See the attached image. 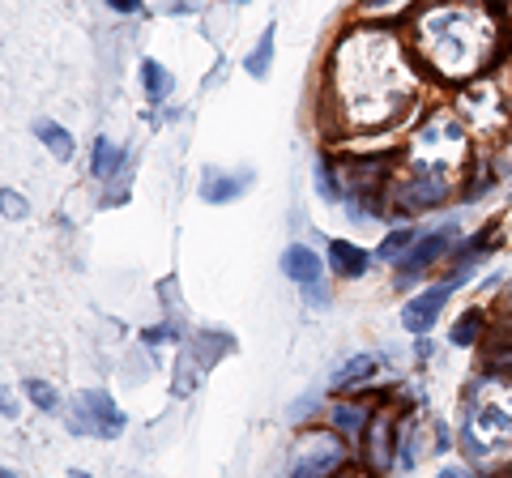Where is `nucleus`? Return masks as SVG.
<instances>
[{
	"label": "nucleus",
	"mask_w": 512,
	"mask_h": 478,
	"mask_svg": "<svg viewBox=\"0 0 512 478\" xmlns=\"http://www.w3.org/2000/svg\"><path fill=\"white\" fill-rule=\"evenodd\" d=\"M495 5H500V9H512V0H495Z\"/></svg>",
	"instance_id": "nucleus-23"
},
{
	"label": "nucleus",
	"mask_w": 512,
	"mask_h": 478,
	"mask_svg": "<svg viewBox=\"0 0 512 478\" xmlns=\"http://www.w3.org/2000/svg\"><path fill=\"white\" fill-rule=\"evenodd\" d=\"M73 478H90V474H82V470H77V474H73Z\"/></svg>",
	"instance_id": "nucleus-25"
},
{
	"label": "nucleus",
	"mask_w": 512,
	"mask_h": 478,
	"mask_svg": "<svg viewBox=\"0 0 512 478\" xmlns=\"http://www.w3.org/2000/svg\"><path fill=\"white\" fill-rule=\"evenodd\" d=\"M410 244H414V231H406V227H402V231H393V235L380 244V257H384V261H393V257H402V252H406Z\"/></svg>",
	"instance_id": "nucleus-18"
},
{
	"label": "nucleus",
	"mask_w": 512,
	"mask_h": 478,
	"mask_svg": "<svg viewBox=\"0 0 512 478\" xmlns=\"http://www.w3.org/2000/svg\"><path fill=\"white\" fill-rule=\"evenodd\" d=\"M107 5L116 9V13H137V9H141V0H107Z\"/></svg>",
	"instance_id": "nucleus-20"
},
{
	"label": "nucleus",
	"mask_w": 512,
	"mask_h": 478,
	"mask_svg": "<svg viewBox=\"0 0 512 478\" xmlns=\"http://www.w3.org/2000/svg\"><path fill=\"white\" fill-rule=\"evenodd\" d=\"M141 82H146L150 103H163L167 94H171V73L158 65V60H141Z\"/></svg>",
	"instance_id": "nucleus-13"
},
{
	"label": "nucleus",
	"mask_w": 512,
	"mask_h": 478,
	"mask_svg": "<svg viewBox=\"0 0 512 478\" xmlns=\"http://www.w3.org/2000/svg\"><path fill=\"white\" fill-rule=\"evenodd\" d=\"M35 133H39V141H43V146H47V150H52V154L60 158V163H69V158H73V137L64 133L56 120H35Z\"/></svg>",
	"instance_id": "nucleus-10"
},
{
	"label": "nucleus",
	"mask_w": 512,
	"mask_h": 478,
	"mask_svg": "<svg viewBox=\"0 0 512 478\" xmlns=\"http://www.w3.org/2000/svg\"><path fill=\"white\" fill-rule=\"evenodd\" d=\"M440 478H457V474H453V470H444V474H440Z\"/></svg>",
	"instance_id": "nucleus-24"
},
{
	"label": "nucleus",
	"mask_w": 512,
	"mask_h": 478,
	"mask_svg": "<svg viewBox=\"0 0 512 478\" xmlns=\"http://www.w3.org/2000/svg\"><path fill=\"white\" fill-rule=\"evenodd\" d=\"M372 372H376V359H372V355H359V359H350L338 376H333V385H338V389H350V385H359V380H367Z\"/></svg>",
	"instance_id": "nucleus-15"
},
{
	"label": "nucleus",
	"mask_w": 512,
	"mask_h": 478,
	"mask_svg": "<svg viewBox=\"0 0 512 478\" xmlns=\"http://www.w3.org/2000/svg\"><path fill=\"white\" fill-rule=\"evenodd\" d=\"M453 235H457L453 227H444V231H431V235H423L419 244L410 248V257H402V274H397V278H402V282H410L414 274H419V269H427L431 261H440L444 252L453 248Z\"/></svg>",
	"instance_id": "nucleus-5"
},
{
	"label": "nucleus",
	"mask_w": 512,
	"mask_h": 478,
	"mask_svg": "<svg viewBox=\"0 0 512 478\" xmlns=\"http://www.w3.org/2000/svg\"><path fill=\"white\" fill-rule=\"evenodd\" d=\"M346 478H350V474H346ZM359 478H363V474H359Z\"/></svg>",
	"instance_id": "nucleus-27"
},
{
	"label": "nucleus",
	"mask_w": 512,
	"mask_h": 478,
	"mask_svg": "<svg viewBox=\"0 0 512 478\" xmlns=\"http://www.w3.org/2000/svg\"><path fill=\"white\" fill-rule=\"evenodd\" d=\"M26 393H30V402H35L39 410H47L52 414L56 406H60V397H56V389H47L43 380H26Z\"/></svg>",
	"instance_id": "nucleus-17"
},
{
	"label": "nucleus",
	"mask_w": 512,
	"mask_h": 478,
	"mask_svg": "<svg viewBox=\"0 0 512 478\" xmlns=\"http://www.w3.org/2000/svg\"><path fill=\"white\" fill-rule=\"evenodd\" d=\"M457 282H444V286H431V291H423L419 299H410V304L402 308V325L410 333H427L431 325L440 321V308L448 304V295H453Z\"/></svg>",
	"instance_id": "nucleus-3"
},
{
	"label": "nucleus",
	"mask_w": 512,
	"mask_h": 478,
	"mask_svg": "<svg viewBox=\"0 0 512 478\" xmlns=\"http://www.w3.org/2000/svg\"><path fill=\"white\" fill-rule=\"evenodd\" d=\"M73 406H77L73 432H86V436H99V440H116L124 432V414L116 410V402H111L103 389L82 393Z\"/></svg>",
	"instance_id": "nucleus-1"
},
{
	"label": "nucleus",
	"mask_w": 512,
	"mask_h": 478,
	"mask_svg": "<svg viewBox=\"0 0 512 478\" xmlns=\"http://www.w3.org/2000/svg\"><path fill=\"white\" fill-rule=\"evenodd\" d=\"M329 419H333V427H338L346 440H363V436H367V427H372V414H367L363 406H350V402L333 406V410H329Z\"/></svg>",
	"instance_id": "nucleus-9"
},
{
	"label": "nucleus",
	"mask_w": 512,
	"mask_h": 478,
	"mask_svg": "<svg viewBox=\"0 0 512 478\" xmlns=\"http://www.w3.org/2000/svg\"><path fill=\"white\" fill-rule=\"evenodd\" d=\"M478 333H483V312H466L453 325V342L457 346H470V342H478Z\"/></svg>",
	"instance_id": "nucleus-16"
},
{
	"label": "nucleus",
	"mask_w": 512,
	"mask_h": 478,
	"mask_svg": "<svg viewBox=\"0 0 512 478\" xmlns=\"http://www.w3.org/2000/svg\"><path fill=\"white\" fill-rule=\"evenodd\" d=\"M363 5H367V9H380V5H389V0H363Z\"/></svg>",
	"instance_id": "nucleus-21"
},
{
	"label": "nucleus",
	"mask_w": 512,
	"mask_h": 478,
	"mask_svg": "<svg viewBox=\"0 0 512 478\" xmlns=\"http://www.w3.org/2000/svg\"><path fill=\"white\" fill-rule=\"evenodd\" d=\"M444 197H448V180L440 171H419L414 180L397 188V205L402 210H427V205H440Z\"/></svg>",
	"instance_id": "nucleus-4"
},
{
	"label": "nucleus",
	"mask_w": 512,
	"mask_h": 478,
	"mask_svg": "<svg viewBox=\"0 0 512 478\" xmlns=\"http://www.w3.org/2000/svg\"><path fill=\"white\" fill-rule=\"evenodd\" d=\"M338 466H342V444L316 432V436H303L299 457L291 461V474L286 478H329Z\"/></svg>",
	"instance_id": "nucleus-2"
},
{
	"label": "nucleus",
	"mask_w": 512,
	"mask_h": 478,
	"mask_svg": "<svg viewBox=\"0 0 512 478\" xmlns=\"http://www.w3.org/2000/svg\"><path fill=\"white\" fill-rule=\"evenodd\" d=\"M248 184H252L248 171H239V175H210V180H205V188H201V197L214 201V205H227V201H235L239 193H248Z\"/></svg>",
	"instance_id": "nucleus-8"
},
{
	"label": "nucleus",
	"mask_w": 512,
	"mask_h": 478,
	"mask_svg": "<svg viewBox=\"0 0 512 478\" xmlns=\"http://www.w3.org/2000/svg\"><path fill=\"white\" fill-rule=\"evenodd\" d=\"M0 478H22V474H13V470H0Z\"/></svg>",
	"instance_id": "nucleus-22"
},
{
	"label": "nucleus",
	"mask_w": 512,
	"mask_h": 478,
	"mask_svg": "<svg viewBox=\"0 0 512 478\" xmlns=\"http://www.w3.org/2000/svg\"><path fill=\"white\" fill-rule=\"evenodd\" d=\"M367 457H372V470H389V423L384 419H372V427H367Z\"/></svg>",
	"instance_id": "nucleus-12"
},
{
	"label": "nucleus",
	"mask_w": 512,
	"mask_h": 478,
	"mask_svg": "<svg viewBox=\"0 0 512 478\" xmlns=\"http://www.w3.org/2000/svg\"><path fill=\"white\" fill-rule=\"evenodd\" d=\"M274 35H278V30L265 26L261 39H256V47H252V56H248V73L256 77V82H261V77H269V69H274Z\"/></svg>",
	"instance_id": "nucleus-11"
},
{
	"label": "nucleus",
	"mask_w": 512,
	"mask_h": 478,
	"mask_svg": "<svg viewBox=\"0 0 512 478\" xmlns=\"http://www.w3.org/2000/svg\"><path fill=\"white\" fill-rule=\"evenodd\" d=\"M282 269H286V278L299 282V286H312L320 278V257L312 248H303V244H291L282 252Z\"/></svg>",
	"instance_id": "nucleus-6"
},
{
	"label": "nucleus",
	"mask_w": 512,
	"mask_h": 478,
	"mask_svg": "<svg viewBox=\"0 0 512 478\" xmlns=\"http://www.w3.org/2000/svg\"><path fill=\"white\" fill-rule=\"evenodd\" d=\"M120 163H124V154L116 150V146H111V141L107 137H99V141H94V175H99V180H107V175H116L120 171Z\"/></svg>",
	"instance_id": "nucleus-14"
},
{
	"label": "nucleus",
	"mask_w": 512,
	"mask_h": 478,
	"mask_svg": "<svg viewBox=\"0 0 512 478\" xmlns=\"http://www.w3.org/2000/svg\"><path fill=\"white\" fill-rule=\"evenodd\" d=\"M231 5H248V0H231Z\"/></svg>",
	"instance_id": "nucleus-26"
},
{
	"label": "nucleus",
	"mask_w": 512,
	"mask_h": 478,
	"mask_svg": "<svg viewBox=\"0 0 512 478\" xmlns=\"http://www.w3.org/2000/svg\"><path fill=\"white\" fill-rule=\"evenodd\" d=\"M329 265L342 278H359L367 269V252L359 244H350V239H329Z\"/></svg>",
	"instance_id": "nucleus-7"
},
{
	"label": "nucleus",
	"mask_w": 512,
	"mask_h": 478,
	"mask_svg": "<svg viewBox=\"0 0 512 478\" xmlns=\"http://www.w3.org/2000/svg\"><path fill=\"white\" fill-rule=\"evenodd\" d=\"M0 201H5V218H22V214H26V201L13 193V188H5V193H0Z\"/></svg>",
	"instance_id": "nucleus-19"
}]
</instances>
